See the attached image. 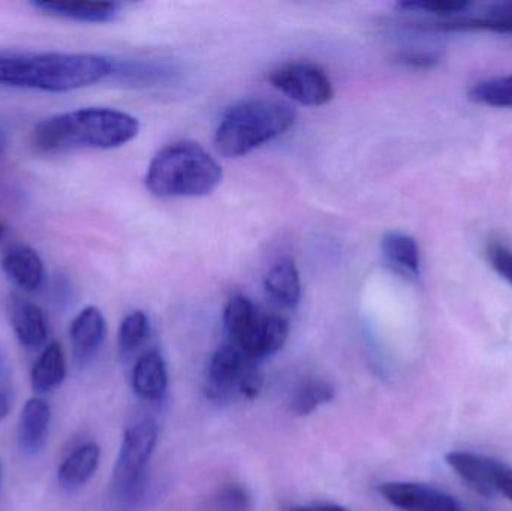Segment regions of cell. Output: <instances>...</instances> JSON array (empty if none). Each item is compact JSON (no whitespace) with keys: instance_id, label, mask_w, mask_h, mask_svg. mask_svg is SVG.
<instances>
[{"instance_id":"cell-1","label":"cell","mask_w":512,"mask_h":511,"mask_svg":"<svg viewBox=\"0 0 512 511\" xmlns=\"http://www.w3.org/2000/svg\"><path fill=\"white\" fill-rule=\"evenodd\" d=\"M107 57L90 53H0V84L41 92H69L113 74Z\"/></svg>"},{"instance_id":"cell-2","label":"cell","mask_w":512,"mask_h":511,"mask_svg":"<svg viewBox=\"0 0 512 511\" xmlns=\"http://www.w3.org/2000/svg\"><path fill=\"white\" fill-rule=\"evenodd\" d=\"M140 132L137 117L113 108H80L56 114L33 128L32 144L44 153L77 149H116Z\"/></svg>"},{"instance_id":"cell-3","label":"cell","mask_w":512,"mask_h":511,"mask_svg":"<svg viewBox=\"0 0 512 511\" xmlns=\"http://www.w3.org/2000/svg\"><path fill=\"white\" fill-rule=\"evenodd\" d=\"M221 164L195 141L162 147L150 162L146 186L161 198L203 197L222 182Z\"/></svg>"},{"instance_id":"cell-4","label":"cell","mask_w":512,"mask_h":511,"mask_svg":"<svg viewBox=\"0 0 512 511\" xmlns=\"http://www.w3.org/2000/svg\"><path fill=\"white\" fill-rule=\"evenodd\" d=\"M295 117L294 108L277 99L239 102L225 113L216 129V149L228 158L248 155L288 132L294 126Z\"/></svg>"},{"instance_id":"cell-5","label":"cell","mask_w":512,"mask_h":511,"mask_svg":"<svg viewBox=\"0 0 512 511\" xmlns=\"http://www.w3.org/2000/svg\"><path fill=\"white\" fill-rule=\"evenodd\" d=\"M225 329L233 345L251 359L273 356L288 341V321L279 315L262 314L248 297H231L225 308Z\"/></svg>"},{"instance_id":"cell-6","label":"cell","mask_w":512,"mask_h":511,"mask_svg":"<svg viewBox=\"0 0 512 511\" xmlns=\"http://www.w3.org/2000/svg\"><path fill=\"white\" fill-rule=\"evenodd\" d=\"M255 362L236 345L219 348L210 360L206 380L207 396L215 401L234 398L254 401L264 386V378Z\"/></svg>"},{"instance_id":"cell-7","label":"cell","mask_w":512,"mask_h":511,"mask_svg":"<svg viewBox=\"0 0 512 511\" xmlns=\"http://www.w3.org/2000/svg\"><path fill=\"white\" fill-rule=\"evenodd\" d=\"M159 429L153 420L144 419L129 426L114 467V486L123 495H135L144 485L147 464L158 444Z\"/></svg>"},{"instance_id":"cell-8","label":"cell","mask_w":512,"mask_h":511,"mask_svg":"<svg viewBox=\"0 0 512 511\" xmlns=\"http://www.w3.org/2000/svg\"><path fill=\"white\" fill-rule=\"evenodd\" d=\"M271 86L307 107H318L333 99L334 87L322 66L312 62H291L268 75Z\"/></svg>"},{"instance_id":"cell-9","label":"cell","mask_w":512,"mask_h":511,"mask_svg":"<svg viewBox=\"0 0 512 511\" xmlns=\"http://www.w3.org/2000/svg\"><path fill=\"white\" fill-rule=\"evenodd\" d=\"M379 494L402 511H465L456 497L423 483H382Z\"/></svg>"},{"instance_id":"cell-10","label":"cell","mask_w":512,"mask_h":511,"mask_svg":"<svg viewBox=\"0 0 512 511\" xmlns=\"http://www.w3.org/2000/svg\"><path fill=\"white\" fill-rule=\"evenodd\" d=\"M445 462L477 494L495 497L496 479L504 468V462L472 452L447 453Z\"/></svg>"},{"instance_id":"cell-11","label":"cell","mask_w":512,"mask_h":511,"mask_svg":"<svg viewBox=\"0 0 512 511\" xmlns=\"http://www.w3.org/2000/svg\"><path fill=\"white\" fill-rule=\"evenodd\" d=\"M107 335L104 315L96 306H87L74 318L69 330L72 353L80 365L93 359Z\"/></svg>"},{"instance_id":"cell-12","label":"cell","mask_w":512,"mask_h":511,"mask_svg":"<svg viewBox=\"0 0 512 511\" xmlns=\"http://www.w3.org/2000/svg\"><path fill=\"white\" fill-rule=\"evenodd\" d=\"M2 269L21 290L36 291L44 281V263L35 249L26 245L9 248L2 257Z\"/></svg>"},{"instance_id":"cell-13","label":"cell","mask_w":512,"mask_h":511,"mask_svg":"<svg viewBox=\"0 0 512 511\" xmlns=\"http://www.w3.org/2000/svg\"><path fill=\"white\" fill-rule=\"evenodd\" d=\"M33 8L50 17L81 23H107L119 15L120 6L111 2H33Z\"/></svg>"},{"instance_id":"cell-14","label":"cell","mask_w":512,"mask_h":511,"mask_svg":"<svg viewBox=\"0 0 512 511\" xmlns=\"http://www.w3.org/2000/svg\"><path fill=\"white\" fill-rule=\"evenodd\" d=\"M12 329L21 345L39 347L48 336V323L44 311L26 299H14L9 308Z\"/></svg>"},{"instance_id":"cell-15","label":"cell","mask_w":512,"mask_h":511,"mask_svg":"<svg viewBox=\"0 0 512 511\" xmlns=\"http://www.w3.org/2000/svg\"><path fill=\"white\" fill-rule=\"evenodd\" d=\"M135 393L146 401H159L168 389L164 357L156 350L147 351L138 359L132 374Z\"/></svg>"},{"instance_id":"cell-16","label":"cell","mask_w":512,"mask_h":511,"mask_svg":"<svg viewBox=\"0 0 512 511\" xmlns=\"http://www.w3.org/2000/svg\"><path fill=\"white\" fill-rule=\"evenodd\" d=\"M50 405L44 399L33 398L24 405L18 422V443L21 450L35 453L45 443L50 426Z\"/></svg>"},{"instance_id":"cell-17","label":"cell","mask_w":512,"mask_h":511,"mask_svg":"<svg viewBox=\"0 0 512 511\" xmlns=\"http://www.w3.org/2000/svg\"><path fill=\"white\" fill-rule=\"evenodd\" d=\"M101 461L98 444L87 443L75 449L60 465L59 483L66 489H77L86 485L96 473Z\"/></svg>"},{"instance_id":"cell-18","label":"cell","mask_w":512,"mask_h":511,"mask_svg":"<svg viewBox=\"0 0 512 511\" xmlns=\"http://www.w3.org/2000/svg\"><path fill=\"white\" fill-rule=\"evenodd\" d=\"M264 285L271 299L286 308H295L300 302V273L291 258L277 261L265 276Z\"/></svg>"},{"instance_id":"cell-19","label":"cell","mask_w":512,"mask_h":511,"mask_svg":"<svg viewBox=\"0 0 512 511\" xmlns=\"http://www.w3.org/2000/svg\"><path fill=\"white\" fill-rule=\"evenodd\" d=\"M382 254L388 263L406 276L420 275V248L414 237L391 231L382 239Z\"/></svg>"},{"instance_id":"cell-20","label":"cell","mask_w":512,"mask_h":511,"mask_svg":"<svg viewBox=\"0 0 512 511\" xmlns=\"http://www.w3.org/2000/svg\"><path fill=\"white\" fill-rule=\"evenodd\" d=\"M66 377V362L62 347L51 342L33 366L32 387L38 393L51 392L59 387Z\"/></svg>"},{"instance_id":"cell-21","label":"cell","mask_w":512,"mask_h":511,"mask_svg":"<svg viewBox=\"0 0 512 511\" xmlns=\"http://www.w3.org/2000/svg\"><path fill=\"white\" fill-rule=\"evenodd\" d=\"M438 27L444 30L481 29L512 33V0L492 3L484 9L480 17L441 23Z\"/></svg>"},{"instance_id":"cell-22","label":"cell","mask_w":512,"mask_h":511,"mask_svg":"<svg viewBox=\"0 0 512 511\" xmlns=\"http://www.w3.org/2000/svg\"><path fill=\"white\" fill-rule=\"evenodd\" d=\"M336 389L325 380H309L295 390L291 399V411L298 417L310 416L321 405L333 401Z\"/></svg>"},{"instance_id":"cell-23","label":"cell","mask_w":512,"mask_h":511,"mask_svg":"<svg viewBox=\"0 0 512 511\" xmlns=\"http://www.w3.org/2000/svg\"><path fill=\"white\" fill-rule=\"evenodd\" d=\"M201 511H254V498L246 486L230 483L216 489Z\"/></svg>"},{"instance_id":"cell-24","label":"cell","mask_w":512,"mask_h":511,"mask_svg":"<svg viewBox=\"0 0 512 511\" xmlns=\"http://www.w3.org/2000/svg\"><path fill=\"white\" fill-rule=\"evenodd\" d=\"M469 98L490 107L512 108V75L475 84L469 90Z\"/></svg>"},{"instance_id":"cell-25","label":"cell","mask_w":512,"mask_h":511,"mask_svg":"<svg viewBox=\"0 0 512 511\" xmlns=\"http://www.w3.org/2000/svg\"><path fill=\"white\" fill-rule=\"evenodd\" d=\"M149 318L144 312L135 311L122 321L119 330V350L122 354H131L141 347L149 336Z\"/></svg>"},{"instance_id":"cell-26","label":"cell","mask_w":512,"mask_h":511,"mask_svg":"<svg viewBox=\"0 0 512 511\" xmlns=\"http://www.w3.org/2000/svg\"><path fill=\"white\" fill-rule=\"evenodd\" d=\"M472 3L468 0H414L399 3L403 11L427 12V14L453 15L466 11Z\"/></svg>"},{"instance_id":"cell-27","label":"cell","mask_w":512,"mask_h":511,"mask_svg":"<svg viewBox=\"0 0 512 511\" xmlns=\"http://www.w3.org/2000/svg\"><path fill=\"white\" fill-rule=\"evenodd\" d=\"M493 269L512 284V251L504 246H492L489 251Z\"/></svg>"},{"instance_id":"cell-28","label":"cell","mask_w":512,"mask_h":511,"mask_svg":"<svg viewBox=\"0 0 512 511\" xmlns=\"http://www.w3.org/2000/svg\"><path fill=\"white\" fill-rule=\"evenodd\" d=\"M399 62L405 65L417 66V68H430L439 62V57L432 53H417V51H406L399 56Z\"/></svg>"},{"instance_id":"cell-29","label":"cell","mask_w":512,"mask_h":511,"mask_svg":"<svg viewBox=\"0 0 512 511\" xmlns=\"http://www.w3.org/2000/svg\"><path fill=\"white\" fill-rule=\"evenodd\" d=\"M496 494L504 495L512 503V467L505 464L496 479Z\"/></svg>"},{"instance_id":"cell-30","label":"cell","mask_w":512,"mask_h":511,"mask_svg":"<svg viewBox=\"0 0 512 511\" xmlns=\"http://www.w3.org/2000/svg\"><path fill=\"white\" fill-rule=\"evenodd\" d=\"M292 511H351L337 504H313V506L295 507Z\"/></svg>"},{"instance_id":"cell-31","label":"cell","mask_w":512,"mask_h":511,"mask_svg":"<svg viewBox=\"0 0 512 511\" xmlns=\"http://www.w3.org/2000/svg\"><path fill=\"white\" fill-rule=\"evenodd\" d=\"M11 404V395H9L8 390L0 387V422L8 416Z\"/></svg>"},{"instance_id":"cell-32","label":"cell","mask_w":512,"mask_h":511,"mask_svg":"<svg viewBox=\"0 0 512 511\" xmlns=\"http://www.w3.org/2000/svg\"><path fill=\"white\" fill-rule=\"evenodd\" d=\"M6 146H8V134L5 129L0 128V156L5 152Z\"/></svg>"},{"instance_id":"cell-33","label":"cell","mask_w":512,"mask_h":511,"mask_svg":"<svg viewBox=\"0 0 512 511\" xmlns=\"http://www.w3.org/2000/svg\"><path fill=\"white\" fill-rule=\"evenodd\" d=\"M3 369H5V359H3L2 354H0V374H2Z\"/></svg>"},{"instance_id":"cell-34","label":"cell","mask_w":512,"mask_h":511,"mask_svg":"<svg viewBox=\"0 0 512 511\" xmlns=\"http://www.w3.org/2000/svg\"><path fill=\"white\" fill-rule=\"evenodd\" d=\"M5 230H6L5 225L0 224V239H2L3 234H5Z\"/></svg>"},{"instance_id":"cell-35","label":"cell","mask_w":512,"mask_h":511,"mask_svg":"<svg viewBox=\"0 0 512 511\" xmlns=\"http://www.w3.org/2000/svg\"><path fill=\"white\" fill-rule=\"evenodd\" d=\"M0 474H2V468H0Z\"/></svg>"}]
</instances>
